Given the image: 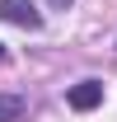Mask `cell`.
<instances>
[{"instance_id": "obj_1", "label": "cell", "mask_w": 117, "mask_h": 122, "mask_svg": "<svg viewBox=\"0 0 117 122\" xmlns=\"http://www.w3.org/2000/svg\"><path fill=\"white\" fill-rule=\"evenodd\" d=\"M66 103H70L75 113H94V108L103 103V85H98V80H80V85H70Z\"/></svg>"}, {"instance_id": "obj_2", "label": "cell", "mask_w": 117, "mask_h": 122, "mask_svg": "<svg viewBox=\"0 0 117 122\" xmlns=\"http://www.w3.org/2000/svg\"><path fill=\"white\" fill-rule=\"evenodd\" d=\"M0 19L5 24H19V28H42V14L33 10L28 0H0Z\"/></svg>"}, {"instance_id": "obj_3", "label": "cell", "mask_w": 117, "mask_h": 122, "mask_svg": "<svg viewBox=\"0 0 117 122\" xmlns=\"http://www.w3.org/2000/svg\"><path fill=\"white\" fill-rule=\"evenodd\" d=\"M24 117V99L19 94H0V122H19Z\"/></svg>"}, {"instance_id": "obj_4", "label": "cell", "mask_w": 117, "mask_h": 122, "mask_svg": "<svg viewBox=\"0 0 117 122\" xmlns=\"http://www.w3.org/2000/svg\"><path fill=\"white\" fill-rule=\"evenodd\" d=\"M52 5H56V10H66V5H70V0H52Z\"/></svg>"}, {"instance_id": "obj_5", "label": "cell", "mask_w": 117, "mask_h": 122, "mask_svg": "<svg viewBox=\"0 0 117 122\" xmlns=\"http://www.w3.org/2000/svg\"><path fill=\"white\" fill-rule=\"evenodd\" d=\"M0 61H5V42H0Z\"/></svg>"}]
</instances>
